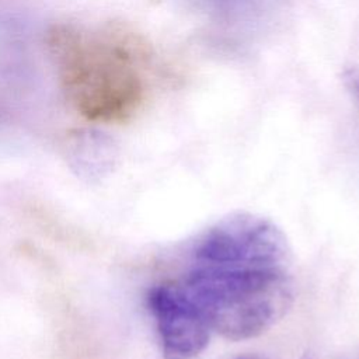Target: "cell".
<instances>
[{"mask_svg": "<svg viewBox=\"0 0 359 359\" xmlns=\"http://www.w3.org/2000/svg\"><path fill=\"white\" fill-rule=\"evenodd\" d=\"M286 237L268 219L236 213L205 230L189 248L175 282L227 339L254 338L271 328L293 299Z\"/></svg>", "mask_w": 359, "mask_h": 359, "instance_id": "1", "label": "cell"}, {"mask_svg": "<svg viewBox=\"0 0 359 359\" xmlns=\"http://www.w3.org/2000/svg\"><path fill=\"white\" fill-rule=\"evenodd\" d=\"M59 65L63 91L91 122H123L140 107L143 81L137 65L143 45L128 31L108 28L86 41L69 25H53L46 36Z\"/></svg>", "mask_w": 359, "mask_h": 359, "instance_id": "2", "label": "cell"}, {"mask_svg": "<svg viewBox=\"0 0 359 359\" xmlns=\"http://www.w3.org/2000/svg\"><path fill=\"white\" fill-rule=\"evenodd\" d=\"M147 304L165 359H194L206 348L213 331L175 280L153 286Z\"/></svg>", "mask_w": 359, "mask_h": 359, "instance_id": "3", "label": "cell"}, {"mask_svg": "<svg viewBox=\"0 0 359 359\" xmlns=\"http://www.w3.org/2000/svg\"><path fill=\"white\" fill-rule=\"evenodd\" d=\"M67 150L79 170H91L93 165L101 167L111 157L112 142L105 133L94 129H77L69 135Z\"/></svg>", "mask_w": 359, "mask_h": 359, "instance_id": "4", "label": "cell"}, {"mask_svg": "<svg viewBox=\"0 0 359 359\" xmlns=\"http://www.w3.org/2000/svg\"><path fill=\"white\" fill-rule=\"evenodd\" d=\"M344 83L352 95L359 101V69H351L344 74Z\"/></svg>", "mask_w": 359, "mask_h": 359, "instance_id": "5", "label": "cell"}, {"mask_svg": "<svg viewBox=\"0 0 359 359\" xmlns=\"http://www.w3.org/2000/svg\"><path fill=\"white\" fill-rule=\"evenodd\" d=\"M233 359H265V358H262L259 355H241V356H237Z\"/></svg>", "mask_w": 359, "mask_h": 359, "instance_id": "6", "label": "cell"}]
</instances>
